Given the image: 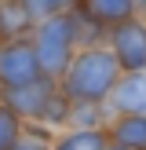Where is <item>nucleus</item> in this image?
I'll use <instances>...</instances> for the list:
<instances>
[{
  "mask_svg": "<svg viewBox=\"0 0 146 150\" xmlns=\"http://www.w3.org/2000/svg\"><path fill=\"white\" fill-rule=\"evenodd\" d=\"M121 77L124 73H121V66H117V59L110 55V48L102 44V48L77 51L73 62H69V70L58 81V88H62V95L69 103H99V106H106Z\"/></svg>",
  "mask_w": 146,
  "mask_h": 150,
  "instance_id": "obj_1",
  "label": "nucleus"
},
{
  "mask_svg": "<svg viewBox=\"0 0 146 150\" xmlns=\"http://www.w3.org/2000/svg\"><path fill=\"white\" fill-rule=\"evenodd\" d=\"M29 40H33V51H36V66H40V77L48 81H62V73L69 70L73 55H77V48H73V37H69V22L66 18H48V22H36L33 33H29Z\"/></svg>",
  "mask_w": 146,
  "mask_h": 150,
  "instance_id": "obj_2",
  "label": "nucleus"
},
{
  "mask_svg": "<svg viewBox=\"0 0 146 150\" xmlns=\"http://www.w3.org/2000/svg\"><path fill=\"white\" fill-rule=\"evenodd\" d=\"M106 48L117 59L121 73H146V22L135 15V18L113 26L106 33Z\"/></svg>",
  "mask_w": 146,
  "mask_h": 150,
  "instance_id": "obj_3",
  "label": "nucleus"
},
{
  "mask_svg": "<svg viewBox=\"0 0 146 150\" xmlns=\"http://www.w3.org/2000/svg\"><path fill=\"white\" fill-rule=\"evenodd\" d=\"M40 81V66H36V51L33 40H11L0 48V92L4 88H22Z\"/></svg>",
  "mask_w": 146,
  "mask_h": 150,
  "instance_id": "obj_4",
  "label": "nucleus"
},
{
  "mask_svg": "<svg viewBox=\"0 0 146 150\" xmlns=\"http://www.w3.org/2000/svg\"><path fill=\"white\" fill-rule=\"evenodd\" d=\"M55 88H58L55 81L40 77V81H33V84H22V88H4V92H0V103H4L7 110H15V114H18L26 125H33L36 117H40L44 103H48V95L55 92Z\"/></svg>",
  "mask_w": 146,
  "mask_h": 150,
  "instance_id": "obj_5",
  "label": "nucleus"
},
{
  "mask_svg": "<svg viewBox=\"0 0 146 150\" xmlns=\"http://www.w3.org/2000/svg\"><path fill=\"white\" fill-rule=\"evenodd\" d=\"M106 106L113 117H146V73H124Z\"/></svg>",
  "mask_w": 146,
  "mask_h": 150,
  "instance_id": "obj_6",
  "label": "nucleus"
},
{
  "mask_svg": "<svg viewBox=\"0 0 146 150\" xmlns=\"http://www.w3.org/2000/svg\"><path fill=\"white\" fill-rule=\"evenodd\" d=\"M80 11L102 29H113L139 15V0H80Z\"/></svg>",
  "mask_w": 146,
  "mask_h": 150,
  "instance_id": "obj_7",
  "label": "nucleus"
},
{
  "mask_svg": "<svg viewBox=\"0 0 146 150\" xmlns=\"http://www.w3.org/2000/svg\"><path fill=\"white\" fill-rule=\"evenodd\" d=\"M36 22L29 18L26 4L22 0H0V44H11V40H26L33 33Z\"/></svg>",
  "mask_w": 146,
  "mask_h": 150,
  "instance_id": "obj_8",
  "label": "nucleus"
},
{
  "mask_svg": "<svg viewBox=\"0 0 146 150\" xmlns=\"http://www.w3.org/2000/svg\"><path fill=\"white\" fill-rule=\"evenodd\" d=\"M106 136L124 150H146V117H113L106 125Z\"/></svg>",
  "mask_w": 146,
  "mask_h": 150,
  "instance_id": "obj_9",
  "label": "nucleus"
},
{
  "mask_svg": "<svg viewBox=\"0 0 146 150\" xmlns=\"http://www.w3.org/2000/svg\"><path fill=\"white\" fill-rule=\"evenodd\" d=\"M51 150H110L106 128H66L55 136Z\"/></svg>",
  "mask_w": 146,
  "mask_h": 150,
  "instance_id": "obj_10",
  "label": "nucleus"
},
{
  "mask_svg": "<svg viewBox=\"0 0 146 150\" xmlns=\"http://www.w3.org/2000/svg\"><path fill=\"white\" fill-rule=\"evenodd\" d=\"M66 22H69V37H73V48H77V51H84V48H102V44H106V33H110V29H102L99 22H91L80 7L66 15Z\"/></svg>",
  "mask_w": 146,
  "mask_h": 150,
  "instance_id": "obj_11",
  "label": "nucleus"
},
{
  "mask_svg": "<svg viewBox=\"0 0 146 150\" xmlns=\"http://www.w3.org/2000/svg\"><path fill=\"white\" fill-rule=\"evenodd\" d=\"M69 114H73V103L62 95V88H55V92L48 95V103H44V110H40V117H36L33 125H44L48 132H66L69 128Z\"/></svg>",
  "mask_w": 146,
  "mask_h": 150,
  "instance_id": "obj_12",
  "label": "nucleus"
},
{
  "mask_svg": "<svg viewBox=\"0 0 146 150\" xmlns=\"http://www.w3.org/2000/svg\"><path fill=\"white\" fill-rule=\"evenodd\" d=\"M110 121H113L110 106H99V103H73L69 128H106Z\"/></svg>",
  "mask_w": 146,
  "mask_h": 150,
  "instance_id": "obj_13",
  "label": "nucleus"
},
{
  "mask_svg": "<svg viewBox=\"0 0 146 150\" xmlns=\"http://www.w3.org/2000/svg\"><path fill=\"white\" fill-rule=\"evenodd\" d=\"M33 22H48V18H66L69 11H77L80 0H22Z\"/></svg>",
  "mask_w": 146,
  "mask_h": 150,
  "instance_id": "obj_14",
  "label": "nucleus"
},
{
  "mask_svg": "<svg viewBox=\"0 0 146 150\" xmlns=\"http://www.w3.org/2000/svg\"><path fill=\"white\" fill-rule=\"evenodd\" d=\"M51 143H55V132H48L44 125H22L11 150H51Z\"/></svg>",
  "mask_w": 146,
  "mask_h": 150,
  "instance_id": "obj_15",
  "label": "nucleus"
},
{
  "mask_svg": "<svg viewBox=\"0 0 146 150\" xmlns=\"http://www.w3.org/2000/svg\"><path fill=\"white\" fill-rule=\"evenodd\" d=\"M22 125H26V121H22L15 110H7L4 103H0V150H11V146H15V139H18Z\"/></svg>",
  "mask_w": 146,
  "mask_h": 150,
  "instance_id": "obj_16",
  "label": "nucleus"
},
{
  "mask_svg": "<svg viewBox=\"0 0 146 150\" xmlns=\"http://www.w3.org/2000/svg\"><path fill=\"white\" fill-rule=\"evenodd\" d=\"M139 18L146 22V0H142V4H139Z\"/></svg>",
  "mask_w": 146,
  "mask_h": 150,
  "instance_id": "obj_17",
  "label": "nucleus"
},
{
  "mask_svg": "<svg viewBox=\"0 0 146 150\" xmlns=\"http://www.w3.org/2000/svg\"><path fill=\"white\" fill-rule=\"evenodd\" d=\"M110 150H124V146H117V143H110Z\"/></svg>",
  "mask_w": 146,
  "mask_h": 150,
  "instance_id": "obj_18",
  "label": "nucleus"
},
{
  "mask_svg": "<svg viewBox=\"0 0 146 150\" xmlns=\"http://www.w3.org/2000/svg\"><path fill=\"white\" fill-rule=\"evenodd\" d=\"M139 4H142V0H139Z\"/></svg>",
  "mask_w": 146,
  "mask_h": 150,
  "instance_id": "obj_19",
  "label": "nucleus"
},
{
  "mask_svg": "<svg viewBox=\"0 0 146 150\" xmlns=\"http://www.w3.org/2000/svg\"><path fill=\"white\" fill-rule=\"evenodd\" d=\"M0 48H4V44H0Z\"/></svg>",
  "mask_w": 146,
  "mask_h": 150,
  "instance_id": "obj_20",
  "label": "nucleus"
}]
</instances>
